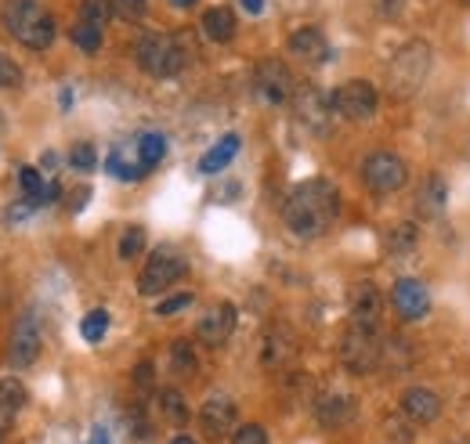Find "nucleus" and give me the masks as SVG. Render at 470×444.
<instances>
[{"mask_svg": "<svg viewBox=\"0 0 470 444\" xmlns=\"http://www.w3.org/2000/svg\"><path fill=\"white\" fill-rule=\"evenodd\" d=\"M337 210H340V199L330 181H304L290 192V199L283 206V220L293 235L315 239L337 220Z\"/></svg>", "mask_w": 470, "mask_h": 444, "instance_id": "f257e3e1", "label": "nucleus"}, {"mask_svg": "<svg viewBox=\"0 0 470 444\" xmlns=\"http://www.w3.org/2000/svg\"><path fill=\"white\" fill-rule=\"evenodd\" d=\"M4 26L12 29V36L33 51H44L51 47V40H55V22H51V15L36 4V0H8L4 8Z\"/></svg>", "mask_w": 470, "mask_h": 444, "instance_id": "f03ea898", "label": "nucleus"}, {"mask_svg": "<svg viewBox=\"0 0 470 444\" xmlns=\"http://www.w3.org/2000/svg\"><path fill=\"white\" fill-rule=\"evenodd\" d=\"M138 66L155 76V80H171L185 66V33L181 36H163V33H148L138 40Z\"/></svg>", "mask_w": 470, "mask_h": 444, "instance_id": "7ed1b4c3", "label": "nucleus"}, {"mask_svg": "<svg viewBox=\"0 0 470 444\" xmlns=\"http://www.w3.org/2000/svg\"><path fill=\"white\" fill-rule=\"evenodd\" d=\"M427 69H431V47L424 40H409L391 62V73H387V83L394 94L409 98L424 87L427 80Z\"/></svg>", "mask_w": 470, "mask_h": 444, "instance_id": "20e7f679", "label": "nucleus"}, {"mask_svg": "<svg viewBox=\"0 0 470 444\" xmlns=\"http://www.w3.org/2000/svg\"><path fill=\"white\" fill-rule=\"evenodd\" d=\"M380 351H384V340L377 337V325H354L344 332L340 340V361L347 365V372L354 376H365L380 369Z\"/></svg>", "mask_w": 470, "mask_h": 444, "instance_id": "39448f33", "label": "nucleus"}, {"mask_svg": "<svg viewBox=\"0 0 470 444\" xmlns=\"http://www.w3.org/2000/svg\"><path fill=\"white\" fill-rule=\"evenodd\" d=\"M330 105H333V113H340L344 120L362 123V120H370V116L377 113L380 94H377V87H373V83H365V80H347L344 87H337V91H333Z\"/></svg>", "mask_w": 470, "mask_h": 444, "instance_id": "423d86ee", "label": "nucleus"}, {"mask_svg": "<svg viewBox=\"0 0 470 444\" xmlns=\"http://www.w3.org/2000/svg\"><path fill=\"white\" fill-rule=\"evenodd\" d=\"M185 257L181 253H174V250H155V257L145 264V271H141V279H138V289L145 293V297H155V293H163V289H171L181 274H185Z\"/></svg>", "mask_w": 470, "mask_h": 444, "instance_id": "0eeeda50", "label": "nucleus"}, {"mask_svg": "<svg viewBox=\"0 0 470 444\" xmlns=\"http://www.w3.org/2000/svg\"><path fill=\"white\" fill-rule=\"evenodd\" d=\"M409 170H405V163L394 155V152H373L370 159H365L362 166V181L370 185L377 195H391L405 185Z\"/></svg>", "mask_w": 470, "mask_h": 444, "instance_id": "6e6552de", "label": "nucleus"}, {"mask_svg": "<svg viewBox=\"0 0 470 444\" xmlns=\"http://www.w3.org/2000/svg\"><path fill=\"white\" fill-rule=\"evenodd\" d=\"M330 113H333V105L315 91V87H304L293 94V116L304 131H311L315 138H326L330 134Z\"/></svg>", "mask_w": 470, "mask_h": 444, "instance_id": "1a4fd4ad", "label": "nucleus"}, {"mask_svg": "<svg viewBox=\"0 0 470 444\" xmlns=\"http://www.w3.org/2000/svg\"><path fill=\"white\" fill-rule=\"evenodd\" d=\"M253 94L265 105H286L293 98V76L283 62H260L253 73Z\"/></svg>", "mask_w": 470, "mask_h": 444, "instance_id": "9d476101", "label": "nucleus"}, {"mask_svg": "<svg viewBox=\"0 0 470 444\" xmlns=\"http://www.w3.org/2000/svg\"><path fill=\"white\" fill-rule=\"evenodd\" d=\"M239 412H235V401L228 394H214V398H206L203 408H199V426L203 433L211 437V440H221L225 433H232Z\"/></svg>", "mask_w": 470, "mask_h": 444, "instance_id": "9b49d317", "label": "nucleus"}, {"mask_svg": "<svg viewBox=\"0 0 470 444\" xmlns=\"http://www.w3.org/2000/svg\"><path fill=\"white\" fill-rule=\"evenodd\" d=\"M232 332H235V307H232L228 300L214 304L211 311L199 318V325H195V337H199V344H206V347H221V344L232 337Z\"/></svg>", "mask_w": 470, "mask_h": 444, "instance_id": "f8f14e48", "label": "nucleus"}, {"mask_svg": "<svg viewBox=\"0 0 470 444\" xmlns=\"http://www.w3.org/2000/svg\"><path fill=\"white\" fill-rule=\"evenodd\" d=\"M40 354V325L33 318H19V325L12 329V340H8V358L15 369H29Z\"/></svg>", "mask_w": 470, "mask_h": 444, "instance_id": "ddd939ff", "label": "nucleus"}, {"mask_svg": "<svg viewBox=\"0 0 470 444\" xmlns=\"http://www.w3.org/2000/svg\"><path fill=\"white\" fill-rule=\"evenodd\" d=\"M391 304L394 311L405 318V321H420L427 311H431V297L420 282H412V279H402L394 289H391Z\"/></svg>", "mask_w": 470, "mask_h": 444, "instance_id": "4468645a", "label": "nucleus"}, {"mask_svg": "<svg viewBox=\"0 0 470 444\" xmlns=\"http://www.w3.org/2000/svg\"><path fill=\"white\" fill-rule=\"evenodd\" d=\"M402 412L409 423H434L442 416V401L434 391H427V386H412V391H405V398H402Z\"/></svg>", "mask_w": 470, "mask_h": 444, "instance_id": "2eb2a0df", "label": "nucleus"}, {"mask_svg": "<svg viewBox=\"0 0 470 444\" xmlns=\"http://www.w3.org/2000/svg\"><path fill=\"white\" fill-rule=\"evenodd\" d=\"M351 318H354V325H377V318H380V293H377V286L358 282L351 289Z\"/></svg>", "mask_w": 470, "mask_h": 444, "instance_id": "dca6fc26", "label": "nucleus"}, {"mask_svg": "<svg viewBox=\"0 0 470 444\" xmlns=\"http://www.w3.org/2000/svg\"><path fill=\"white\" fill-rule=\"evenodd\" d=\"M290 51L297 59H307V62H326L330 59V44L319 29H297L290 36Z\"/></svg>", "mask_w": 470, "mask_h": 444, "instance_id": "f3484780", "label": "nucleus"}, {"mask_svg": "<svg viewBox=\"0 0 470 444\" xmlns=\"http://www.w3.org/2000/svg\"><path fill=\"white\" fill-rule=\"evenodd\" d=\"M354 419V401L347 398V394H326L323 401H319V423L323 426H344V423H351Z\"/></svg>", "mask_w": 470, "mask_h": 444, "instance_id": "a211bd4d", "label": "nucleus"}, {"mask_svg": "<svg viewBox=\"0 0 470 444\" xmlns=\"http://www.w3.org/2000/svg\"><path fill=\"white\" fill-rule=\"evenodd\" d=\"M19 185H22V192H26V199L36 206V202H51L59 195V185H47L44 178H40V170L36 166H22L19 170Z\"/></svg>", "mask_w": 470, "mask_h": 444, "instance_id": "6ab92c4d", "label": "nucleus"}, {"mask_svg": "<svg viewBox=\"0 0 470 444\" xmlns=\"http://www.w3.org/2000/svg\"><path fill=\"white\" fill-rule=\"evenodd\" d=\"M235 152H239V138H235V134H225L211 152L203 155L199 170H203V174H218V170H225V166L235 159Z\"/></svg>", "mask_w": 470, "mask_h": 444, "instance_id": "aec40b11", "label": "nucleus"}, {"mask_svg": "<svg viewBox=\"0 0 470 444\" xmlns=\"http://www.w3.org/2000/svg\"><path fill=\"white\" fill-rule=\"evenodd\" d=\"M442 206H445V181L434 174V178H427V185L420 188V195H416V210H420L424 220H434L442 213Z\"/></svg>", "mask_w": 470, "mask_h": 444, "instance_id": "412c9836", "label": "nucleus"}, {"mask_svg": "<svg viewBox=\"0 0 470 444\" xmlns=\"http://www.w3.org/2000/svg\"><path fill=\"white\" fill-rule=\"evenodd\" d=\"M203 29L214 44H228L235 36V15L228 8H211L203 15Z\"/></svg>", "mask_w": 470, "mask_h": 444, "instance_id": "4be33fe9", "label": "nucleus"}, {"mask_svg": "<svg viewBox=\"0 0 470 444\" xmlns=\"http://www.w3.org/2000/svg\"><path fill=\"white\" fill-rule=\"evenodd\" d=\"M293 358V337L286 329H272L265 340V365H283Z\"/></svg>", "mask_w": 470, "mask_h": 444, "instance_id": "5701e85b", "label": "nucleus"}, {"mask_svg": "<svg viewBox=\"0 0 470 444\" xmlns=\"http://www.w3.org/2000/svg\"><path fill=\"white\" fill-rule=\"evenodd\" d=\"M134 148H138V163L148 170V166H155V163L163 159V152H167V138H163V134H155V131H148V134H141V138L134 141Z\"/></svg>", "mask_w": 470, "mask_h": 444, "instance_id": "b1692460", "label": "nucleus"}, {"mask_svg": "<svg viewBox=\"0 0 470 444\" xmlns=\"http://www.w3.org/2000/svg\"><path fill=\"white\" fill-rule=\"evenodd\" d=\"M160 412H163V419L174 423V426H185V423H188V405H185L181 391H160Z\"/></svg>", "mask_w": 470, "mask_h": 444, "instance_id": "393cba45", "label": "nucleus"}, {"mask_svg": "<svg viewBox=\"0 0 470 444\" xmlns=\"http://www.w3.org/2000/svg\"><path fill=\"white\" fill-rule=\"evenodd\" d=\"M380 361H384L387 369H394V372H405V369L412 365V351H409L405 340H387L384 351H380Z\"/></svg>", "mask_w": 470, "mask_h": 444, "instance_id": "a878e982", "label": "nucleus"}, {"mask_svg": "<svg viewBox=\"0 0 470 444\" xmlns=\"http://www.w3.org/2000/svg\"><path fill=\"white\" fill-rule=\"evenodd\" d=\"M416 242H420V228H416V225H398V228L387 235V250H391V253H412Z\"/></svg>", "mask_w": 470, "mask_h": 444, "instance_id": "bb28decb", "label": "nucleus"}, {"mask_svg": "<svg viewBox=\"0 0 470 444\" xmlns=\"http://www.w3.org/2000/svg\"><path fill=\"white\" fill-rule=\"evenodd\" d=\"M22 405H26V386L19 379H0V408L15 416Z\"/></svg>", "mask_w": 470, "mask_h": 444, "instance_id": "cd10ccee", "label": "nucleus"}, {"mask_svg": "<svg viewBox=\"0 0 470 444\" xmlns=\"http://www.w3.org/2000/svg\"><path fill=\"white\" fill-rule=\"evenodd\" d=\"M73 44L84 51V54H94L98 47H101V26H91V22H76L73 26Z\"/></svg>", "mask_w": 470, "mask_h": 444, "instance_id": "c85d7f7f", "label": "nucleus"}, {"mask_svg": "<svg viewBox=\"0 0 470 444\" xmlns=\"http://www.w3.org/2000/svg\"><path fill=\"white\" fill-rule=\"evenodd\" d=\"M171 365H174L178 376H192V372H195V351H192L188 340H178V344L171 347Z\"/></svg>", "mask_w": 470, "mask_h": 444, "instance_id": "c756f323", "label": "nucleus"}, {"mask_svg": "<svg viewBox=\"0 0 470 444\" xmlns=\"http://www.w3.org/2000/svg\"><path fill=\"white\" fill-rule=\"evenodd\" d=\"M106 329H109V314H106V311H91V314L80 321V332H84L87 344H98L101 337H106Z\"/></svg>", "mask_w": 470, "mask_h": 444, "instance_id": "7c9ffc66", "label": "nucleus"}, {"mask_svg": "<svg viewBox=\"0 0 470 444\" xmlns=\"http://www.w3.org/2000/svg\"><path fill=\"white\" fill-rule=\"evenodd\" d=\"M80 22H91V26H106V19L113 15V4L109 0H84L80 4Z\"/></svg>", "mask_w": 470, "mask_h": 444, "instance_id": "2f4dec72", "label": "nucleus"}, {"mask_svg": "<svg viewBox=\"0 0 470 444\" xmlns=\"http://www.w3.org/2000/svg\"><path fill=\"white\" fill-rule=\"evenodd\" d=\"M145 250V232L141 228H127L120 239V260H134Z\"/></svg>", "mask_w": 470, "mask_h": 444, "instance_id": "473e14b6", "label": "nucleus"}, {"mask_svg": "<svg viewBox=\"0 0 470 444\" xmlns=\"http://www.w3.org/2000/svg\"><path fill=\"white\" fill-rule=\"evenodd\" d=\"M69 163L76 166V170H94V166H98V152H94V145H87V141L73 145V152H69Z\"/></svg>", "mask_w": 470, "mask_h": 444, "instance_id": "72a5a7b5", "label": "nucleus"}, {"mask_svg": "<svg viewBox=\"0 0 470 444\" xmlns=\"http://www.w3.org/2000/svg\"><path fill=\"white\" fill-rule=\"evenodd\" d=\"M145 8H148V0H113V15H120L127 22L145 19Z\"/></svg>", "mask_w": 470, "mask_h": 444, "instance_id": "f704fd0d", "label": "nucleus"}, {"mask_svg": "<svg viewBox=\"0 0 470 444\" xmlns=\"http://www.w3.org/2000/svg\"><path fill=\"white\" fill-rule=\"evenodd\" d=\"M232 444H268V433H265V426H257V423H243L232 433Z\"/></svg>", "mask_w": 470, "mask_h": 444, "instance_id": "c9c22d12", "label": "nucleus"}, {"mask_svg": "<svg viewBox=\"0 0 470 444\" xmlns=\"http://www.w3.org/2000/svg\"><path fill=\"white\" fill-rule=\"evenodd\" d=\"M188 304H192V293H178V297H167L163 304H155V314H160V318H171V314L185 311Z\"/></svg>", "mask_w": 470, "mask_h": 444, "instance_id": "e433bc0d", "label": "nucleus"}, {"mask_svg": "<svg viewBox=\"0 0 470 444\" xmlns=\"http://www.w3.org/2000/svg\"><path fill=\"white\" fill-rule=\"evenodd\" d=\"M19 66L8 59V54H0V91H4V87H15L19 83Z\"/></svg>", "mask_w": 470, "mask_h": 444, "instance_id": "4c0bfd02", "label": "nucleus"}, {"mask_svg": "<svg viewBox=\"0 0 470 444\" xmlns=\"http://www.w3.org/2000/svg\"><path fill=\"white\" fill-rule=\"evenodd\" d=\"M402 8H405V0H380V15L384 19H398Z\"/></svg>", "mask_w": 470, "mask_h": 444, "instance_id": "58836bf2", "label": "nucleus"}, {"mask_svg": "<svg viewBox=\"0 0 470 444\" xmlns=\"http://www.w3.org/2000/svg\"><path fill=\"white\" fill-rule=\"evenodd\" d=\"M243 8H246L250 15H260V12H265V0H243Z\"/></svg>", "mask_w": 470, "mask_h": 444, "instance_id": "ea45409f", "label": "nucleus"}, {"mask_svg": "<svg viewBox=\"0 0 470 444\" xmlns=\"http://www.w3.org/2000/svg\"><path fill=\"white\" fill-rule=\"evenodd\" d=\"M8 426H12V412H4V408H0V440H4Z\"/></svg>", "mask_w": 470, "mask_h": 444, "instance_id": "a19ab883", "label": "nucleus"}, {"mask_svg": "<svg viewBox=\"0 0 470 444\" xmlns=\"http://www.w3.org/2000/svg\"><path fill=\"white\" fill-rule=\"evenodd\" d=\"M91 444H113V440H109V433H106V430H101V426H98V430L91 433Z\"/></svg>", "mask_w": 470, "mask_h": 444, "instance_id": "79ce46f5", "label": "nucleus"}, {"mask_svg": "<svg viewBox=\"0 0 470 444\" xmlns=\"http://www.w3.org/2000/svg\"><path fill=\"white\" fill-rule=\"evenodd\" d=\"M171 4H174V8H192L195 0H171Z\"/></svg>", "mask_w": 470, "mask_h": 444, "instance_id": "37998d69", "label": "nucleus"}, {"mask_svg": "<svg viewBox=\"0 0 470 444\" xmlns=\"http://www.w3.org/2000/svg\"><path fill=\"white\" fill-rule=\"evenodd\" d=\"M171 444H195V440H192V437H174Z\"/></svg>", "mask_w": 470, "mask_h": 444, "instance_id": "c03bdc74", "label": "nucleus"}, {"mask_svg": "<svg viewBox=\"0 0 470 444\" xmlns=\"http://www.w3.org/2000/svg\"><path fill=\"white\" fill-rule=\"evenodd\" d=\"M463 4H470V0H463Z\"/></svg>", "mask_w": 470, "mask_h": 444, "instance_id": "a18cd8bd", "label": "nucleus"}]
</instances>
